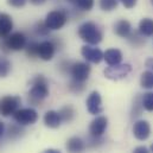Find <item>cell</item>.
Masks as SVG:
<instances>
[{
	"mask_svg": "<svg viewBox=\"0 0 153 153\" xmlns=\"http://www.w3.org/2000/svg\"><path fill=\"white\" fill-rule=\"evenodd\" d=\"M44 153H61V152L57 151V150H53V149H49V150H46Z\"/></svg>",
	"mask_w": 153,
	"mask_h": 153,
	"instance_id": "cell-39",
	"label": "cell"
},
{
	"mask_svg": "<svg viewBox=\"0 0 153 153\" xmlns=\"http://www.w3.org/2000/svg\"><path fill=\"white\" fill-rule=\"evenodd\" d=\"M133 153H150V151L145 146H138V147L134 149Z\"/></svg>",
	"mask_w": 153,
	"mask_h": 153,
	"instance_id": "cell-35",
	"label": "cell"
},
{
	"mask_svg": "<svg viewBox=\"0 0 153 153\" xmlns=\"http://www.w3.org/2000/svg\"><path fill=\"white\" fill-rule=\"evenodd\" d=\"M78 37L89 45H96L102 40L103 33L95 23L85 22L78 27Z\"/></svg>",
	"mask_w": 153,
	"mask_h": 153,
	"instance_id": "cell-2",
	"label": "cell"
},
{
	"mask_svg": "<svg viewBox=\"0 0 153 153\" xmlns=\"http://www.w3.org/2000/svg\"><path fill=\"white\" fill-rule=\"evenodd\" d=\"M81 53L85 61L94 63V64H99L105 58V53L101 51V49H99L96 46L84 45L81 49Z\"/></svg>",
	"mask_w": 153,
	"mask_h": 153,
	"instance_id": "cell-10",
	"label": "cell"
},
{
	"mask_svg": "<svg viewBox=\"0 0 153 153\" xmlns=\"http://www.w3.org/2000/svg\"><path fill=\"white\" fill-rule=\"evenodd\" d=\"M44 123L45 126H48L49 128H57L61 126L62 120L61 116L58 114V112L56 111H48L44 115Z\"/></svg>",
	"mask_w": 153,
	"mask_h": 153,
	"instance_id": "cell-18",
	"label": "cell"
},
{
	"mask_svg": "<svg viewBox=\"0 0 153 153\" xmlns=\"http://www.w3.org/2000/svg\"><path fill=\"white\" fill-rule=\"evenodd\" d=\"M4 133H5V123L0 120V139H1V137L4 135Z\"/></svg>",
	"mask_w": 153,
	"mask_h": 153,
	"instance_id": "cell-37",
	"label": "cell"
},
{
	"mask_svg": "<svg viewBox=\"0 0 153 153\" xmlns=\"http://www.w3.org/2000/svg\"><path fill=\"white\" fill-rule=\"evenodd\" d=\"M22 99L19 96H4L0 99V115L10 116L13 115L20 107Z\"/></svg>",
	"mask_w": 153,
	"mask_h": 153,
	"instance_id": "cell-6",
	"label": "cell"
},
{
	"mask_svg": "<svg viewBox=\"0 0 153 153\" xmlns=\"http://www.w3.org/2000/svg\"><path fill=\"white\" fill-rule=\"evenodd\" d=\"M144 37H145V36H143V35L139 32V30H138V31H132L127 38H128L129 43H131L133 46L139 48V46H141V45L145 44V38H144Z\"/></svg>",
	"mask_w": 153,
	"mask_h": 153,
	"instance_id": "cell-22",
	"label": "cell"
},
{
	"mask_svg": "<svg viewBox=\"0 0 153 153\" xmlns=\"http://www.w3.org/2000/svg\"><path fill=\"white\" fill-rule=\"evenodd\" d=\"M132 71V67L129 64H117V65H112L105 69V76L109 79L117 81L121 78H125L129 73Z\"/></svg>",
	"mask_w": 153,
	"mask_h": 153,
	"instance_id": "cell-8",
	"label": "cell"
},
{
	"mask_svg": "<svg viewBox=\"0 0 153 153\" xmlns=\"http://www.w3.org/2000/svg\"><path fill=\"white\" fill-rule=\"evenodd\" d=\"M133 134L138 140H146L151 134V126L145 120H139L133 126Z\"/></svg>",
	"mask_w": 153,
	"mask_h": 153,
	"instance_id": "cell-13",
	"label": "cell"
},
{
	"mask_svg": "<svg viewBox=\"0 0 153 153\" xmlns=\"http://www.w3.org/2000/svg\"><path fill=\"white\" fill-rule=\"evenodd\" d=\"M117 2H119L117 0H100V7H101V10L109 12V11H113L114 8H116Z\"/></svg>",
	"mask_w": 153,
	"mask_h": 153,
	"instance_id": "cell-30",
	"label": "cell"
},
{
	"mask_svg": "<svg viewBox=\"0 0 153 153\" xmlns=\"http://www.w3.org/2000/svg\"><path fill=\"white\" fill-rule=\"evenodd\" d=\"M70 75L73 77V79H76L79 82H85L90 75V65L84 62H75L71 65Z\"/></svg>",
	"mask_w": 153,
	"mask_h": 153,
	"instance_id": "cell-9",
	"label": "cell"
},
{
	"mask_svg": "<svg viewBox=\"0 0 153 153\" xmlns=\"http://www.w3.org/2000/svg\"><path fill=\"white\" fill-rule=\"evenodd\" d=\"M31 88L29 91V102L33 106H40L42 101L49 96V83L43 75H37L31 79Z\"/></svg>",
	"mask_w": 153,
	"mask_h": 153,
	"instance_id": "cell-1",
	"label": "cell"
},
{
	"mask_svg": "<svg viewBox=\"0 0 153 153\" xmlns=\"http://www.w3.org/2000/svg\"><path fill=\"white\" fill-rule=\"evenodd\" d=\"M24 134V129L22 128V125L19 123H12L7 127V137L11 140H16L20 138Z\"/></svg>",
	"mask_w": 153,
	"mask_h": 153,
	"instance_id": "cell-21",
	"label": "cell"
},
{
	"mask_svg": "<svg viewBox=\"0 0 153 153\" xmlns=\"http://www.w3.org/2000/svg\"><path fill=\"white\" fill-rule=\"evenodd\" d=\"M87 109L90 114L97 115L101 114L103 108H102V99L99 91H93L87 99Z\"/></svg>",
	"mask_w": 153,
	"mask_h": 153,
	"instance_id": "cell-12",
	"label": "cell"
},
{
	"mask_svg": "<svg viewBox=\"0 0 153 153\" xmlns=\"http://www.w3.org/2000/svg\"><path fill=\"white\" fill-rule=\"evenodd\" d=\"M141 108H144L143 103H139L138 99H137L135 102H134V106H133V115L134 116H139V115L141 114Z\"/></svg>",
	"mask_w": 153,
	"mask_h": 153,
	"instance_id": "cell-33",
	"label": "cell"
},
{
	"mask_svg": "<svg viewBox=\"0 0 153 153\" xmlns=\"http://www.w3.org/2000/svg\"><path fill=\"white\" fill-rule=\"evenodd\" d=\"M58 114H59V116H61L62 122H70V121L74 120V117H75V114H76V113H75V109H74L73 106L67 105V106L62 107V108L58 111Z\"/></svg>",
	"mask_w": 153,
	"mask_h": 153,
	"instance_id": "cell-20",
	"label": "cell"
},
{
	"mask_svg": "<svg viewBox=\"0 0 153 153\" xmlns=\"http://www.w3.org/2000/svg\"><path fill=\"white\" fill-rule=\"evenodd\" d=\"M75 8L84 12V11H90L94 7V0H73L71 2Z\"/></svg>",
	"mask_w": 153,
	"mask_h": 153,
	"instance_id": "cell-23",
	"label": "cell"
},
{
	"mask_svg": "<svg viewBox=\"0 0 153 153\" xmlns=\"http://www.w3.org/2000/svg\"><path fill=\"white\" fill-rule=\"evenodd\" d=\"M33 31H35V33H36L37 36H40V37H45V36H48V35L50 33V30H49V27L45 25V22H38V23L35 25Z\"/></svg>",
	"mask_w": 153,
	"mask_h": 153,
	"instance_id": "cell-29",
	"label": "cell"
},
{
	"mask_svg": "<svg viewBox=\"0 0 153 153\" xmlns=\"http://www.w3.org/2000/svg\"><path fill=\"white\" fill-rule=\"evenodd\" d=\"M114 32L122 38H127L129 36V33L132 32V25L128 20L126 19H121L119 22H116L114 25Z\"/></svg>",
	"mask_w": 153,
	"mask_h": 153,
	"instance_id": "cell-15",
	"label": "cell"
},
{
	"mask_svg": "<svg viewBox=\"0 0 153 153\" xmlns=\"http://www.w3.org/2000/svg\"><path fill=\"white\" fill-rule=\"evenodd\" d=\"M69 90L74 94H79L82 93L84 89H85V85H84V82H79V81H76V79H71L69 85H68Z\"/></svg>",
	"mask_w": 153,
	"mask_h": 153,
	"instance_id": "cell-28",
	"label": "cell"
},
{
	"mask_svg": "<svg viewBox=\"0 0 153 153\" xmlns=\"http://www.w3.org/2000/svg\"><path fill=\"white\" fill-rule=\"evenodd\" d=\"M12 116L14 121L22 126L33 125L38 120V113L33 108H19Z\"/></svg>",
	"mask_w": 153,
	"mask_h": 153,
	"instance_id": "cell-7",
	"label": "cell"
},
{
	"mask_svg": "<svg viewBox=\"0 0 153 153\" xmlns=\"http://www.w3.org/2000/svg\"><path fill=\"white\" fill-rule=\"evenodd\" d=\"M67 150L69 153H82L85 150V143L78 137H71L67 141Z\"/></svg>",
	"mask_w": 153,
	"mask_h": 153,
	"instance_id": "cell-17",
	"label": "cell"
},
{
	"mask_svg": "<svg viewBox=\"0 0 153 153\" xmlns=\"http://www.w3.org/2000/svg\"><path fill=\"white\" fill-rule=\"evenodd\" d=\"M38 46H39L38 42H30V43H27V44H26V48H25L26 55H27L30 58H36V57H38Z\"/></svg>",
	"mask_w": 153,
	"mask_h": 153,
	"instance_id": "cell-26",
	"label": "cell"
},
{
	"mask_svg": "<svg viewBox=\"0 0 153 153\" xmlns=\"http://www.w3.org/2000/svg\"><path fill=\"white\" fill-rule=\"evenodd\" d=\"M12 64L6 57H0V78L7 77L11 73Z\"/></svg>",
	"mask_w": 153,
	"mask_h": 153,
	"instance_id": "cell-24",
	"label": "cell"
},
{
	"mask_svg": "<svg viewBox=\"0 0 153 153\" xmlns=\"http://www.w3.org/2000/svg\"><path fill=\"white\" fill-rule=\"evenodd\" d=\"M151 151H152V152H153V144H152V145H151Z\"/></svg>",
	"mask_w": 153,
	"mask_h": 153,
	"instance_id": "cell-40",
	"label": "cell"
},
{
	"mask_svg": "<svg viewBox=\"0 0 153 153\" xmlns=\"http://www.w3.org/2000/svg\"><path fill=\"white\" fill-rule=\"evenodd\" d=\"M108 127V119L103 115L96 116L89 125V133L91 137H101Z\"/></svg>",
	"mask_w": 153,
	"mask_h": 153,
	"instance_id": "cell-11",
	"label": "cell"
},
{
	"mask_svg": "<svg viewBox=\"0 0 153 153\" xmlns=\"http://www.w3.org/2000/svg\"><path fill=\"white\" fill-rule=\"evenodd\" d=\"M106 63L112 67V65H117L122 61V52L119 49H108L105 52V58Z\"/></svg>",
	"mask_w": 153,
	"mask_h": 153,
	"instance_id": "cell-16",
	"label": "cell"
},
{
	"mask_svg": "<svg viewBox=\"0 0 153 153\" xmlns=\"http://www.w3.org/2000/svg\"><path fill=\"white\" fill-rule=\"evenodd\" d=\"M26 36L23 32H13L0 40V50L4 53H8L11 51H20L26 48Z\"/></svg>",
	"mask_w": 153,
	"mask_h": 153,
	"instance_id": "cell-3",
	"label": "cell"
},
{
	"mask_svg": "<svg viewBox=\"0 0 153 153\" xmlns=\"http://www.w3.org/2000/svg\"><path fill=\"white\" fill-rule=\"evenodd\" d=\"M141 103H143V107L147 112H153V91L144 94L141 99Z\"/></svg>",
	"mask_w": 153,
	"mask_h": 153,
	"instance_id": "cell-27",
	"label": "cell"
},
{
	"mask_svg": "<svg viewBox=\"0 0 153 153\" xmlns=\"http://www.w3.org/2000/svg\"><path fill=\"white\" fill-rule=\"evenodd\" d=\"M145 65L149 69H153V58H147L146 62H145Z\"/></svg>",
	"mask_w": 153,
	"mask_h": 153,
	"instance_id": "cell-36",
	"label": "cell"
},
{
	"mask_svg": "<svg viewBox=\"0 0 153 153\" xmlns=\"http://www.w3.org/2000/svg\"><path fill=\"white\" fill-rule=\"evenodd\" d=\"M139 32L145 37L153 36V19L151 18H144L139 23Z\"/></svg>",
	"mask_w": 153,
	"mask_h": 153,
	"instance_id": "cell-19",
	"label": "cell"
},
{
	"mask_svg": "<svg viewBox=\"0 0 153 153\" xmlns=\"http://www.w3.org/2000/svg\"><path fill=\"white\" fill-rule=\"evenodd\" d=\"M62 43L57 37L53 39L40 42L38 46V57L43 61H51L55 56V52L57 49H61Z\"/></svg>",
	"mask_w": 153,
	"mask_h": 153,
	"instance_id": "cell-5",
	"label": "cell"
},
{
	"mask_svg": "<svg viewBox=\"0 0 153 153\" xmlns=\"http://www.w3.org/2000/svg\"><path fill=\"white\" fill-rule=\"evenodd\" d=\"M151 1H152V4H153V0H151Z\"/></svg>",
	"mask_w": 153,
	"mask_h": 153,
	"instance_id": "cell-41",
	"label": "cell"
},
{
	"mask_svg": "<svg viewBox=\"0 0 153 153\" xmlns=\"http://www.w3.org/2000/svg\"><path fill=\"white\" fill-rule=\"evenodd\" d=\"M30 2L33 5H42L45 2V0H30Z\"/></svg>",
	"mask_w": 153,
	"mask_h": 153,
	"instance_id": "cell-38",
	"label": "cell"
},
{
	"mask_svg": "<svg viewBox=\"0 0 153 153\" xmlns=\"http://www.w3.org/2000/svg\"><path fill=\"white\" fill-rule=\"evenodd\" d=\"M13 29V20L12 17L7 13H0V39L6 38L11 35Z\"/></svg>",
	"mask_w": 153,
	"mask_h": 153,
	"instance_id": "cell-14",
	"label": "cell"
},
{
	"mask_svg": "<svg viewBox=\"0 0 153 153\" xmlns=\"http://www.w3.org/2000/svg\"><path fill=\"white\" fill-rule=\"evenodd\" d=\"M141 87L145 89H153V71H145L141 75V79H140Z\"/></svg>",
	"mask_w": 153,
	"mask_h": 153,
	"instance_id": "cell-25",
	"label": "cell"
},
{
	"mask_svg": "<svg viewBox=\"0 0 153 153\" xmlns=\"http://www.w3.org/2000/svg\"><path fill=\"white\" fill-rule=\"evenodd\" d=\"M71 65H73V62H70V61H62L59 63V65H58V69H59V71L62 74H64V75H68L69 74L70 75Z\"/></svg>",
	"mask_w": 153,
	"mask_h": 153,
	"instance_id": "cell-31",
	"label": "cell"
},
{
	"mask_svg": "<svg viewBox=\"0 0 153 153\" xmlns=\"http://www.w3.org/2000/svg\"><path fill=\"white\" fill-rule=\"evenodd\" d=\"M26 1H27V0H7V4H8L11 7L20 8V7H24V6H25Z\"/></svg>",
	"mask_w": 153,
	"mask_h": 153,
	"instance_id": "cell-32",
	"label": "cell"
},
{
	"mask_svg": "<svg viewBox=\"0 0 153 153\" xmlns=\"http://www.w3.org/2000/svg\"><path fill=\"white\" fill-rule=\"evenodd\" d=\"M69 18V13L67 10L61 8V10H55L48 13L45 18V25L49 27V30H59L62 29Z\"/></svg>",
	"mask_w": 153,
	"mask_h": 153,
	"instance_id": "cell-4",
	"label": "cell"
},
{
	"mask_svg": "<svg viewBox=\"0 0 153 153\" xmlns=\"http://www.w3.org/2000/svg\"><path fill=\"white\" fill-rule=\"evenodd\" d=\"M122 2V5L126 7V8H133L137 4V0H120Z\"/></svg>",
	"mask_w": 153,
	"mask_h": 153,
	"instance_id": "cell-34",
	"label": "cell"
}]
</instances>
